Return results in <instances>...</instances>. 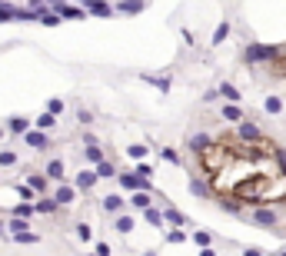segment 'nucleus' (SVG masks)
Masks as SVG:
<instances>
[{
    "instance_id": "nucleus-1",
    "label": "nucleus",
    "mask_w": 286,
    "mask_h": 256,
    "mask_svg": "<svg viewBox=\"0 0 286 256\" xmlns=\"http://www.w3.org/2000/svg\"><path fill=\"white\" fill-rule=\"evenodd\" d=\"M276 57H280V47L246 44V50H243V60H246V64H260V60H276Z\"/></svg>"
},
{
    "instance_id": "nucleus-2",
    "label": "nucleus",
    "mask_w": 286,
    "mask_h": 256,
    "mask_svg": "<svg viewBox=\"0 0 286 256\" xmlns=\"http://www.w3.org/2000/svg\"><path fill=\"white\" fill-rule=\"evenodd\" d=\"M236 136H240L243 143H260V140H263V130H260V127H256V123L243 120L240 127H236Z\"/></svg>"
},
{
    "instance_id": "nucleus-3",
    "label": "nucleus",
    "mask_w": 286,
    "mask_h": 256,
    "mask_svg": "<svg viewBox=\"0 0 286 256\" xmlns=\"http://www.w3.org/2000/svg\"><path fill=\"white\" fill-rule=\"evenodd\" d=\"M253 223L256 226H276V223H280V213L270 210V206H256L253 210Z\"/></svg>"
},
{
    "instance_id": "nucleus-4",
    "label": "nucleus",
    "mask_w": 286,
    "mask_h": 256,
    "mask_svg": "<svg viewBox=\"0 0 286 256\" xmlns=\"http://www.w3.org/2000/svg\"><path fill=\"white\" fill-rule=\"evenodd\" d=\"M207 150H213V136H210V133H193V136H190V153L203 156Z\"/></svg>"
},
{
    "instance_id": "nucleus-5",
    "label": "nucleus",
    "mask_w": 286,
    "mask_h": 256,
    "mask_svg": "<svg viewBox=\"0 0 286 256\" xmlns=\"http://www.w3.org/2000/svg\"><path fill=\"white\" fill-rule=\"evenodd\" d=\"M103 210H107V213H120V210H123V196H120V193L103 196Z\"/></svg>"
},
{
    "instance_id": "nucleus-6",
    "label": "nucleus",
    "mask_w": 286,
    "mask_h": 256,
    "mask_svg": "<svg viewBox=\"0 0 286 256\" xmlns=\"http://www.w3.org/2000/svg\"><path fill=\"white\" fill-rule=\"evenodd\" d=\"M223 120L240 127V123H243V110H240V107H233V103H226V107H223Z\"/></svg>"
},
{
    "instance_id": "nucleus-7",
    "label": "nucleus",
    "mask_w": 286,
    "mask_h": 256,
    "mask_svg": "<svg viewBox=\"0 0 286 256\" xmlns=\"http://www.w3.org/2000/svg\"><path fill=\"white\" fill-rule=\"evenodd\" d=\"M93 183H97V173H93V170H80L77 173V190H90Z\"/></svg>"
},
{
    "instance_id": "nucleus-8",
    "label": "nucleus",
    "mask_w": 286,
    "mask_h": 256,
    "mask_svg": "<svg viewBox=\"0 0 286 256\" xmlns=\"http://www.w3.org/2000/svg\"><path fill=\"white\" fill-rule=\"evenodd\" d=\"M73 200H77V190H73V187H60V190H57V196H54L57 206H60V203H73Z\"/></svg>"
},
{
    "instance_id": "nucleus-9",
    "label": "nucleus",
    "mask_w": 286,
    "mask_h": 256,
    "mask_svg": "<svg viewBox=\"0 0 286 256\" xmlns=\"http://www.w3.org/2000/svg\"><path fill=\"white\" fill-rule=\"evenodd\" d=\"M220 97H226L233 107H240V90L233 87V83H220Z\"/></svg>"
},
{
    "instance_id": "nucleus-10",
    "label": "nucleus",
    "mask_w": 286,
    "mask_h": 256,
    "mask_svg": "<svg viewBox=\"0 0 286 256\" xmlns=\"http://www.w3.org/2000/svg\"><path fill=\"white\" fill-rule=\"evenodd\" d=\"M226 37H230V20H223L220 27L213 30V40H210V44H213V47H220L223 40H226Z\"/></svg>"
},
{
    "instance_id": "nucleus-11",
    "label": "nucleus",
    "mask_w": 286,
    "mask_h": 256,
    "mask_svg": "<svg viewBox=\"0 0 286 256\" xmlns=\"http://www.w3.org/2000/svg\"><path fill=\"white\" fill-rule=\"evenodd\" d=\"M143 220H146V223H153L156 230H163V213L156 210V206H150V210H143Z\"/></svg>"
},
{
    "instance_id": "nucleus-12",
    "label": "nucleus",
    "mask_w": 286,
    "mask_h": 256,
    "mask_svg": "<svg viewBox=\"0 0 286 256\" xmlns=\"http://www.w3.org/2000/svg\"><path fill=\"white\" fill-rule=\"evenodd\" d=\"M54 10H57V13H64V17H70V20H80V17L87 13L83 7H64V3H57Z\"/></svg>"
},
{
    "instance_id": "nucleus-13",
    "label": "nucleus",
    "mask_w": 286,
    "mask_h": 256,
    "mask_svg": "<svg viewBox=\"0 0 286 256\" xmlns=\"http://www.w3.org/2000/svg\"><path fill=\"white\" fill-rule=\"evenodd\" d=\"M93 173H97V180H100V177L110 180V177H117V167H113L110 160H103V163H97V170H93Z\"/></svg>"
},
{
    "instance_id": "nucleus-14",
    "label": "nucleus",
    "mask_w": 286,
    "mask_h": 256,
    "mask_svg": "<svg viewBox=\"0 0 286 256\" xmlns=\"http://www.w3.org/2000/svg\"><path fill=\"white\" fill-rule=\"evenodd\" d=\"M130 203L137 206V210H150V206H153V200H150V193H133V196H130Z\"/></svg>"
},
{
    "instance_id": "nucleus-15",
    "label": "nucleus",
    "mask_w": 286,
    "mask_h": 256,
    "mask_svg": "<svg viewBox=\"0 0 286 256\" xmlns=\"http://www.w3.org/2000/svg\"><path fill=\"white\" fill-rule=\"evenodd\" d=\"M47 177L50 180H64V160H50V163H47Z\"/></svg>"
},
{
    "instance_id": "nucleus-16",
    "label": "nucleus",
    "mask_w": 286,
    "mask_h": 256,
    "mask_svg": "<svg viewBox=\"0 0 286 256\" xmlns=\"http://www.w3.org/2000/svg\"><path fill=\"white\" fill-rule=\"evenodd\" d=\"M163 220H166V223H173V226H183V223H187V216H183L180 210H173V206H166Z\"/></svg>"
},
{
    "instance_id": "nucleus-17",
    "label": "nucleus",
    "mask_w": 286,
    "mask_h": 256,
    "mask_svg": "<svg viewBox=\"0 0 286 256\" xmlns=\"http://www.w3.org/2000/svg\"><path fill=\"white\" fill-rule=\"evenodd\" d=\"M263 110L276 117V113H283V100H280V97H266V100H263Z\"/></svg>"
},
{
    "instance_id": "nucleus-18",
    "label": "nucleus",
    "mask_w": 286,
    "mask_h": 256,
    "mask_svg": "<svg viewBox=\"0 0 286 256\" xmlns=\"http://www.w3.org/2000/svg\"><path fill=\"white\" fill-rule=\"evenodd\" d=\"M160 153H163V160H166V163H173V167H183V156L176 153L173 146H163V150H160Z\"/></svg>"
},
{
    "instance_id": "nucleus-19",
    "label": "nucleus",
    "mask_w": 286,
    "mask_h": 256,
    "mask_svg": "<svg viewBox=\"0 0 286 256\" xmlns=\"http://www.w3.org/2000/svg\"><path fill=\"white\" fill-rule=\"evenodd\" d=\"M23 140H27L30 146H37V150H40V146H47V136H44V133H33V130H27V133H23Z\"/></svg>"
},
{
    "instance_id": "nucleus-20",
    "label": "nucleus",
    "mask_w": 286,
    "mask_h": 256,
    "mask_svg": "<svg viewBox=\"0 0 286 256\" xmlns=\"http://www.w3.org/2000/svg\"><path fill=\"white\" fill-rule=\"evenodd\" d=\"M190 190H193L197 196H210V187H207V183H203L200 177H193V180H190Z\"/></svg>"
},
{
    "instance_id": "nucleus-21",
    "label": "nucleus",
    "mask_w": 286,
    "mask_h": 256,
    "mask_svg": "<svg viewBox=\"0 0 286 256\" xmlns=\"http://www.w3.org/2000/svg\"><path fill=\"white\" fill-rule=\"evenodd\" d=\"M83 10L100 13V17H110V13H113V7H110V3H90V7H83Z\"/></svg>"
},
{
    "instance_id": "nucleus-22",
    "label": "nucleus",
    "mask_w": 286,
    "mask_h": 256,
    "mask_svg": "<svg viewBox=\"0 0 286 256\" xmlns=\"http://www.w3.org/2000/svg\"><path fill=\"white\" fill-rule=\"evenodd\" d=\"M113 226H117V233H130V230H133V216H117Z\"/></svg>"
},
{
    "instance_id": "nucleus-23",
    "label": "nucleus",
    "mask_w": 286,
    "mask_h": 256,
    "mask_svg": "<svg viewBox=\"0 0 286 256\" xmlns=\"http://www.w3.org/2000/svg\"><path fill=\"white\" fill-rule=\"evenodd\" d=\"M37 213H57V203H54V196H47V200H40L37 206H33Z\"/></svg>"
},
{
    "instance_id": "nucleus-24",
    "label": "nucleus",
    "mask_w": 286,
    "mask_h": 256,
    "mask_svg": "<svg viewBox=\"0 0 286 256\" xmlns=\"http://www.w3.org/2000/svg\"><path fill=\"white\" fill-rule=\"evenodd\" d=\"M83 153H87V160H90V163H103V150H100V146H87Z\"/></svg>"
},
{
    "instance_id": "nucleus-25",
    "label": "nucleus",
    "mask_w": 286,
    "mask_h": 256,
    "mask_svg": "<svg viewBox=\"0 0 286 256\" xmlns=\"http://www.w3.org/2000/svg\"><path fill=\"white\" fill-rule=\"evenodd\" d=\"M193 240H197V243L203 246V250H207V246H213V233H207V230H200V233H193Z\"/></svg>"
},
{
    "instance_id": "nucleus-26",
    "label": "nucleus",
    "mask_w": 286,
    "mask_h": 256,
    "mask_svg": "<svg viewBox=\"0 0 286 256\" xmlns=\"http://www.w3.org/2000/svg\"><path fill=\"white\" fill-rule=\"evenodd\" d=\"M30 190H40V193H44V190H47V177H40V173H30Z\"/></svg>"
},
{
    "instance_id": "nucleus-27",
    "label": "nucleus",
    "mask_w": 286,
    "mask_h": 256,
    "mask_svg": "<svg viewBox=\"0 0 286 256\" xmlns=\"http://www.w3.org/2000/svg\"><path fill=\"white\" fill-rule=\"evenodd\" d=\"M166 243H187V233H183V230H170V233H166Z\"/></svg>"
},
{
    "instance_id": "nucleus-28",
    "label": "nucleus",
    "mask_w": 286,
    "mask_h": 256,
    "mask_svg": "<svg viewBox=\"0 0 286 256\" xmlns=\"http://www.w3.org/2000/svg\"><path fill=\"white\" fill-rule=\"evenodd\" d=\"M37 127H40V130H54V127H57V120L50 117V113H44V117L37 120Z\"/></svg>"
},
{
    "instance_id": "nucleus-29",
    "label": "nucleus",
    "mask_w": 286,
    "mask_h": 256,
    "mask_svg": "<svg viewBox=\"0 0 286 256\" xmlns=\"http://www.w3.org/2000/svg\"><path fill=\"white\" fill-rule=\"evenodd\" d=\"M10 130H13V133H27V120H23V117H13Z\"/></svg>"
},
{
    "instance_id": "nucleus-30",
    "label": "nucleus",
    "mask_w": 286,
    "mask_h": 256,
    "mask_svg": "<svg viewBox=\"0 0 286 256\" xmlns=\"http://www.w3.org/2000/svg\"><path fill=\"white\" fill-rule=\"evenodd\" d=\"M127 153H130L133 160H143V156H146V146H143V143H133L130 150H127Z\"/></svg>"
},
{
    "instance_id": "nucleus-31",
    "label": "nucleus",
    "mask_w": 286,
    "mask_h": 256,
    "mask_svg": "<svg viewBox=\"0 0 286 256\" xmlns=\"http://www.w3.org/2000/svg\"><path fill=\"white\" fill-rule=\"evenodd\" d=\"M13 163H17V153L3 150V153H0V167H13Z\"/></svg>"
},
{
    "instance_id": "nucleus-32",
    "label": "nucleus",
    "mask_w": 286,
    "mask_h": 256,
    "mask_svg": "<svg viewBox=\"0 0 286 256\" xmlns=\"http://www.w3.org/2000/svg\"><path fill=\"white\" fill-rule=\"evenodd\" d=\"M47 113H50V117L64 113V100H50V103H47Z\"/></svg>"
},
{
    "instance_id": "nucleus-33",
    "label": "nucleus",
    "mask_w": 286,
    "mask_h": 256,
    "mask_svg": "<svg viewBox=\"0 0 286 256\" xmlns=\"http://www.w3.org/2000/svg\"><path fill=\"white\" fill-rule=\"evenodd\" d=\"M273 156L280 160V170H283V177H286V150H280V146H273Z\"/></svg>"
},
{
    "instance_id": "nucleus-34",
    "label": "nucleus",
    "mask_w": 286,
    "mask_h": 256,
    "mask_svg": "<svg viewBox=\"0 0 286 256\" xmlns=\"http://www.w3.org/2000/svg\"><path fill=\"white\" fill-rule=\"evenodd\" d=\"M117 10H123V13H140V10H143V3H120Z\"/></svg>"
},
{
    "instance_id": "nucleus-35",
    "label": "nucleus",
    "mask_w": 286,
    "mask_h": 256,
    "mask_svg": "<svg viewBox=\"0 0 286 256\" xmlns=\"http://www.w3.org/2000/svg\"><path fill=\"white\" fill-rule=\"evenodd\" d=\"M13 213H17V220H27V216L33 213V206H27V203H20V206H17Z\"/></svg>"
},
{
    "instance_id": "nucleus-36",
    "label": "nucleus",
    "mask_w": 286,
    "mask_h": 256,
    "mask_svg": "<svg viewBox=\"0 0 286 256\" xmlns=\"http://www.w3.org/2000/svg\"><path fill=\"white\" fill-rule=\"evenodd\" d=\"M37 240H40L37 233H17V243H37Z\"/></svg>"
},
{
    "instance_id": "nucleus-37",
    "label": "nucleus",
    "mask_w": 286,
    "mask_h": 256,
    "mask_svg": "<svg viewBox=\"0 0 286 256\" xmlns=\"http://www.w3.org/2000/svg\"><path fill=\"white\" fill-rule=\"evenodd\" d=\"M40 20H44L47 27H54V23H60V17H57V13H50V10H44V17H40Z\"/></svg>"
},
{
    "instance_id": "nucleus-38",
    "label": "nucleus",
    "mask_w": 286,
    "mask_h": 256,
    "mask_svg": "<svg viewBox=\"0 0 286 256\" xmlns=\"http://www.w3.org/2000/svg\"><path fill=\"white\" fill-rule=\"evenodd\" d=\"M216 97H220V90H207V93H203V100H207V103H213Z\"/></svg>"
},
{
    "instance_id": "nucleus-39",
    "label": "nucleus",
    "mask_w": 286,
    "mask_h": 256,
    "mask_svg": "<svg viewBox=\"0 0 286 256\" xmlns=\"http://www.w3.org/2000/svg\"><path fill=\"white\" fill-rule=\"evenodd\" d=\"M10 230H17V233H23V230H27V223H23V220H13V223H10Z\"/></svg>"
},
{
    "instance_id": "nucleus-40",
    "label": "nucleus",
    "mask_w": 286,
    "mask_h": 256,
    "mask_svg": "<svg viewBox=\"0 0 286 256\" xmlns=\"http://www.w3.org/2000/svg\"><path fill=\"white\" fill-rule=\"evenodd\" d=\"M77 236L80 240H90V226H77Z\"/></svg>"
},
{
    "instance_id": "nucleus-41",
    "label": "nucleus",
    "mask_w": 286,
    "mask_h": 256,
    "mask_svg": "<svg viewBox=\"0 0 286 256\" xmlns=\"http://www.w3.org/2000/svg\"><path fill=\"white\" fill-rule=\"evenodd\" d=\"M97 256H110V246H107V243H97Z\"/></svg>"
},
{
    "instance_id": "nucleus-42",
    "label": "nucleus",
    "mask_w": 286,
    "mask_h": 256,
    "mask_svg": "<svg viewBox=\"0 0 286 256\" xmlns=\"http://www.w3.org/2000/svg\"><path fill=\"white\" fill-rule=\"evenodd\" d=\"M200 256H216V250H213V246H207V250H200Z\"/></svg>"
},
{
    "instance_id": "nucleus-43",
    "label": "nucleus",
    "mask_w": 286,
    "mask_h": 256,
    "mask_svg": "<svg viewBox=\"0 0 286 256\" xmlns=\"http://www.w3.org/2000/svg\"><path fill=\"white\" fill-rule=\"evenodd\" d=\"M243 256H263V253H260V250H246Z\"/></svg>"
},
{
    "instance_id": "nucleus-44",
    "label": "nucleus",
    "mask_w": 286,
    "mask_h": 256,
    "mask_svg": "<svg viewBox=\"0 0 286 256\" xmlns=\"http://www.w3.org/2000/svg\"><path fill=\"white\" fill-rule=\"evenodd\" d=\"M146 256H156V253H146Z\"/></svg>"
},
{
    "instance_id": "nucleus-45",
    "label": "nucleus",
    "mask_w": 286,
    "mask_h": 256,
    "mask_svg": "<svg viewBox=\"0 0 286 256\" xmlns=\"http://www.w3.org/2000/svg\"><path fill=\"white\" fill-rule=\"evenodd\" d=\"M280 256H286V250H283V253H280Z\"/></svg>"
}]
</instances>
